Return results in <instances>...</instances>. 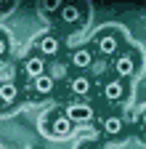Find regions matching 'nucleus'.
Masks as SVG:
<instances>
[{"label": "nucleus", "instance_id": "1", "mask_svg": "<svg viewBox=\"0 0 146 149\" xmlns=\"http://www.w3.org/2000/svg\"><path fill=\"white\" fill-rule=\"evenodd\" d=\"M59 22L69 32L82 29L85 22H88V6H82V3H64L59 8Z\"/></svg>", "mask_w": 146, "mask_h": 149}, {"label": "nucleus", "instance_id": "2", "mask_svg": "<svg viewBox=\"0 0 146 149\" xmlns=\"http://www.w3.org/2000/svg\"><path fill=\"white\" fill-rule=\"evenodd\" d=\"M141 67V53L136 48H125L120 51L114 59H112V69H114V77L125 80V77H133Z\"/></svg>", "mask_w": 146, "mask_h": 149}, {"label": "nucleus", "instance_id": "3", "mask_svg": "<svg viewBox=\"0 0 146 149\" xmlns=\"http://www.w3.org/2000/svg\"><path fill=\"white\" fill-rule=\"evenodd\" d=\"M96 53L104 56V59H114V56L122 51V35L114 29H104L101 35H96Z\"/></svg>", "mask_w": 146, "mask_h": 149}, {"label": "nucleus", "instance_id": "4", "mask_svg": "<svg viewBox=\"0 0 146 149\" xmlns=\"http://www.w3.org/2000/svg\"><path fill=\"white\" fill-rule=\"evenodd\" d=\"M72 128L75 125L64 117V112H48L45 115V133L53 139H66L72 133Z\"/></svg>", "mask_w": 146, "mask_h": 149}, {"label": "nucleus", "instance_id": "5", "mask_svg": "<svg viewBox=\"0 0 146 149\" xmlns=\"http://www.w3.org/2000/svg\"><path fill=\"white\" fill-rule=\"evenodd\" d=\"M93 115H96V109L90 107V104H85V101H72V104L64 107V117L72 125H75V123H90Z\"/></svg>", "mask_w": 146, "mask_h": 149}, {"label": "nucleus", "instance_id": "6", "mask_svg": "<svg viewBox=\"0 0 146 149\" xmlns=\"http://www.w3.org/2000/svg\"><path fill=\"white\" fill-rule=\"evenodd\" d=\"M35 53L43 56V59H53V56H59V53H61V40H59V35L48 32V35L37 37V43H35Z\"/></svg>", "mask_w": 146, "mask_h": 149}, {"label": "nucleus", "instance_id": "7", "mask_svg": "<svg viewBox=\"0 0 146 149\" xmlns=\"http://www.w3.org/2000/svg\"><path fill=\"white\" fill-rule=\"evenodd\" d=\"M21 93H19V85L11 83V80H3L0 83V112H8L19 104Z\"/></svg>", "mask_w": 146, "mask_h": 149}, {"label": "nucleus", "instance_id": "8", "mask_svg": "<svg viewBox=\"0 0 146 149\" xmlns=\"http://www.w3.org/2000/svg\"><path fill=\"white\" fill-rule=\"evenodd\" d=\"M45 67H48L45 59H43V56H37V53H29L27 59L21 61V72H24V77H29V80L45 74Z\"/></svg>", "mask_w": 146, "mask_h": 149}, {"label": "nucleus", "instance_id": "9", "mask_svg": "<svg viewBox=\"0 0 146 149\" xmlns=\"http://www.w3.org/2000/svg\"><path fill=\"white\" fill-rule=\"evenodd\" d=\"M127 96V85H125V80H120V77H109L106 83H104V99L106 101H122Z\"/></svg>", "mask_w": 146, "mask_h": 149}, {"label": "nucleus", "instance_id": "10", "mask_svg": "<svg viewBox=\"0 0 146 149\" xmlns=\"http://www.w3.org/2000/svg\"><path fill=\"white\" fill-rule=\"evenodd\" d=\"M29 88H32V96L45 99V96H51V93H53V88H56V80H53L51 74L45 72V74H40V77L29 80Z\"/></svg>", "mask_w": 146, "mask_h": 149}, {"label": "nucleus", "instance_id": "11", "mask_svg": "<svg viewBox=\"0 0 146 149\" xmlns=\"http://www.w3.org/2000/svg\"><path fill=\"white\" fill-rule=\"evenodd\" d=\"M72 67H75L77 72L90 69V67H93V48H88V45L75 48V51H72Z\"/></svg>", "mask_w": 146, "mask_h": 149}, {"label": "nucleus", "instance_id": "12", "mask_svg": "<svg viewBox=\"0 0 146 149\" xmlns=\"http://www.w3.org/2000/svg\"><path fill=\"white\" fill-rule=\"evenodd\" d=\"M69 91L75 93V96H88V93L93 91V80H90V74H85V72L75 74V77L69 80Z\"/></svg>", "mask_w": 146, "mask_h": 149}, {"label": "nucleus", "instance_id": "13", "mask_svg": "<svg viewBox=\"0 0 146 149\" xmlns=\"http://www.w3.org/2000/svg\"><path fill=\"white\" fill-rule=\"evenodd\" d=\"M122 128H125V123H122V117H117V115H106V117L101 120V130H104L106 136H112V139L122 136Z\"/></svg>", "mask_w": 146, "mask_h": 149}, {"label": "nucleus", "instance_id": "14", "mask_svg": "<svg viewBox=\"0 0 146 149\" xmlns=\"http://www.w3.org/2000/svg\"><path fill=\"white\" fill-rule=\"evenodd\" d=\"M6 56H8V35L0 32V61H6Z\"/></svg>", "mask_w": 146, "mask_h": 149}, {"label": "nucleus", "instance_id": "15", "mask_svg": "<svg viewBox=\"0 0 146 149\" xmlns=\"http://www.w3.org/2000/svg\"><path fill=\"white\" fill-rule=\"evenodd\" d=\"M141 139L146 141V107H143V112H141Z\"/></svg>", "mask_w": 146, "mask_h": 149}, {"label": "nucleus", "instance_id": "16", "mask_svg": "<svg viewBox=\"0 0 146 149\" xmlns=\"http://www.w3.org/2000/svg\"><path fill=\"white\" fill-rule=\"evenodd\" d=\"M61 8V3H56V0H53V3H43V11H59Z\"/></svg>", "mask_w": 146, "mask_h": 149}, {"label": "nucleus", "instance_id": "17", "mask_svg": "<svg viewBox=\"0 0 146 149\" xmlns=\"http://www.w3.org/2000/svg\"><path fill=\"white\" fill-rule=\"evenodd\" d=\"M13 8V3H0V13H6V11H11Z\"/></svg>", "mask_w": 146, "mask_h": 149}, {"label": "nucleus", "instance_id": "18", "mask_svg": "<svg viewBox=\"0 0 146 149\" xmlns=\"http://www.w3.org/2000/svg\"><path fill=\"white\" fill-rule=\"evenodd\" d=\"M80 149H101V146H96V144H82Z\"/></svg>", "mask_w": 146, "mask_h": 149}]
</instances>
